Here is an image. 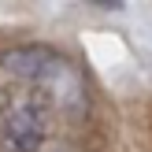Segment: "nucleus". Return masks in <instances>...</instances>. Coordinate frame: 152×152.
<instances>
[{
    "label": "nucleus",
    "instance_id": "f257e3e1",
    "mask_svg": "<svg viewBox=\"0 0 152 152\" xmlns=\"http://www.w3.org/2000/svg\"><path fill=\"white\" fill-rule=\"evenodd\" d=\"M0 67L15 74V82L34 86L45 100L56 108V115H86L89 108V89L82 71L48 45H19V48L0 52Z\"/></svg>",
    "mask_w": 152,
    "mask_h": 152
},
{
    "label": "nucleus",
    "instance_id": "f03ea898",
    "mask_svg": "<svg viewBox=\"0 0 152 152\" xmlns=\"http://www.w3.org/2000/svg\"><path fill=\"white\" fill-rule=\"evenodd\" d=\"M52 108L34 86L7 82L0 89V152H41L52 134Z\"/></svg>",
    "mask_w": 152,
    "mask_h": 152
}]
</instances>
